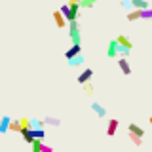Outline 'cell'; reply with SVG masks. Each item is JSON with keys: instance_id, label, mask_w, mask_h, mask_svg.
<instances>
[{"instance_id": "9c48e42d", "label": "cell", "mask_w": 152, "mask_h": 152, "mask_svg": "<svg viewBox=\"0 0 152 152\" xmlns=\"http://www.w3.org/2000/svg\"><path fill=\"white\" fill-rule=\"evenodd\" d=\"M135 19H142V10L133 8L129 13H127V21H135Z\"/></svg>"}, {"instance_id": "7a4b0ae2", "label": "cell", "mask_w": 152, "mask_h": 152, "mask_svg": "<svg viewBox=\"0 0 152 152\" xmlns=\"http://www.w3.org/2000/svg\"><path fill=\"white\" fill-rule=\"evenodd\" d=\"M107 55L110 57V59H116V57H120V44H118L116 38H114V40H110V44L107 46Z\"/></svg>"}, {"instance_id": "ffe728a7", "label": "cell", "mask_w": 152, "mask_h": 152, "mask_svg": "<svg viewBox=\"0 0 152 152\" xmlns=\"http://www.w3.org/2000/svg\"><path fill=\"white\" fill-rule=\"evenodd\" d=\"M95 2H97V0H82V2H80V6H82V8H93Z\"/></svg>"}, {"instance_id": "7c38bea8", "label": "cell", "mask_w": 152, "mask_h": 152, "mask_svg": "<svg viewBox=\"0 0 152 152\" xmlns=\"http://www.w3.org/2000/svg\"><path fill=\"white\" fill-rule=\"evenodd\" d=\"M129 4H131V8H137V10H145V8H150L146 0H129Z\"/></svg>"}, {"instance_id": "277c9868", "label": "cell", "mask_w": 152, "mask_h": 152, "mask_svg": "<svg viewBox=\"0 0 152 152\" xmlns=\"http://www.w3.org/2000/svg\"><path fill=\"white\" fill-rule=\"evenodd\" d=\"M80 53H82V46H80V44H72L69 50L65 51V57H66V61H69V59H72V57L80 55Z\"/></svg>"}, {"instance_id": "d4e9b609", "label": "cell", "mask_w": 152, "mask_h": 152, "mask_svg": "<svg viewBox=\"0 0 152 152\" xmlns=\"http://www.w3.org/2000/svg\"><path fill=\"white\" fill-rule=\"evenodd\" d=\"M148 122H150V126H152V116H150V120H148Z\"/></svg>"}, {"instance_id": "3957f363", "label": "cell", "mask_w": 152, "mask_h": 152, "mask_svg": "<svg viewBox=\"0 0 152 152\" xmlns=\"http://www.w3.org/2000/svg\"><path fill=\"white\" fill-rule=\"evenodd\" d=\"M118 66H120V70L126 76L131 74V65H129V61H127V57H118Z\"/></svg>"}, {"instance_id": "44dd1931", "label": "cell", "mask_w": 152, "mask_h": 152, "mask_svg": "<svg viewBox=\"0 0 152 152\" xmlns=\"http://www.w3.org/2000/svg\"><path fill=\"white\" fill-rule=\"evenodd\" d=\"M82 86H84L86 95H91V93H93V86H91V82H86V84H82Z\"/></svg>"}, {"instance_id": "cb8c5ba5", "label": "cell", "mask_w": 152, "mask_h": 152, "mask_svg": "<svg viewBox=\"0 0 152 152\" xmlns=\"http://www.w3.org/2000/svg\"><path fill=\"white\" fill-rule=\"evenodd\" d=\"M42 152H53V148H51L50 145H46V142H44V145H42Z\"/></svg>"}, {"instance_id": "e0dca14e", "label": "cell", "mask_w": 152, "mask_h": 152, "mask_svg": "<svg viewBox=\"0 0 152 152\" xmlns=\"http://www.w3.org/2000/svg\"><path fill=\"white\" fill-rule=\"evenodd\" d=\"M10 129L21 133V131H23V127H21V120H12V124H10Z\"/></svg>"}, {"instance_id": "30bf717a", "label": "cell", "mask_w": 152, "mask_h": 152, "mask_svg": "<svg viewBox=\"0 0 152 152\" xmlns=\"http://www.w3.org/2000/svg\"><path fill=\"white\" fill-rule=\"evenodd\" d=\"M44 135H46L44 127H32V129H31V137H32V139H42V141H44Z\"/></svg>"}, {"instance_id": "7402d4cb", "label": "cell", "mask_w": 152, "mask_h": 152, "mask_svg": "<svg viewBox=\"0 0 152 152\" xmlns=\"http://www.w3.org/2000/svg\"><path fill=\"white\" fill-rule=\"evenodd\" d=\"M142 19H152V8H145V10H142Z\"/></svg>"}, {"instance_id": "6da1fadb", "label": "cell", "mask_w": 152, "mask_h": 152, "mask_svg": "<svg viewBox=\"0 0 152 152\" xmlns=\"http://www.w3.org/2000/svg\"><path fill=\"white\" fill-rule=\"evenodd\" d=\"M69 34H70V40L72 44H80V25L78 21H69Z\"/></svg>"}, {"instance_id": "2e32d148", "label": "cell", "mask_w": 152, "mask_h": 152, "mask_svg": "<svg viewBox=\"0 0 152 152\" xmlns=\"http://www.w3.org/2000/svg\"><path fill=\"white\" fill-rule=\"evenodd\" d=\"M129 139H131L133 145H137V146H141V145H142V137H141V135H137V133H131V131H129Z\"/></svg>"}, {"instance_id": "9a60e30c", "label": "cell", "mask_w": 152, "mask_h": 152, "mask_svg": "<svg viewBox=\"0 0 152 152\" xmlns=\"http://www.w3.org/2000/svg\"><path fill=\"white\" fill-rule=\"evenodd\" d=\"M131 133H137V135H141V137H145V129L142 127H139L137 124H129V127H127Z\"/></svg>"}, {"instance_id": "52a82bcc", "label": "cell", "mask_w": 152, "mask_h": 152, "mask_svg": "<svg viewBox=\"0 0 152 152\" xmlns=\"http://www.w3.org/2000/svg\"><path fill=\"white\" fill-rule=\"evenodd\" d=\"M91 76H93V70L91 69H86L84 72L78 76V82L80 84H86V82H89V80H91Z\"/></svg>"}, {"instance_id": "ba28073f", "label": "cell", "mask_w": 152, "mask_h": 152, "mask_svg": "<svg viewBox=\"0 0 152 152\" xmlns=\"http://www.w3.org/2000/svg\"><path fill=\"white\" fill-rule=\"evenodd\" d=\"M116 40H118V44H120L122 48H127V50H131V48H133V42H131L127 36H124V34H120Z\"/></svg>"}, {"instance_id": "8992f818", "label": "cell", "mask_w": 152, "mask_h": 152, "mask_svg": "<svg viewBox=\"0 0 152 152\" xmlns=\"http://www.w3.org/2000/svg\"><path fill=\"white\" fill-rule=\"evenodd\" d=\"M118 124H120V122H118L116 118H112V120H108V126H107V135H108V137H114V135H116Z\"/></svg>"}, {"instance_id": "ac0fdd59", "label": "cell", "mask_w": 152, "mask_h": 152, "mask_svg": "<svg viewBox=\"0 0 152 152\" xmlns=\"http://www.w3.org/2000/svg\"><path fill=\"white\" fill-rule=\"evenodd\" d=\"M21 127L23 129H32V120H28V118H21Z\"/></svg>"}, {"instance_id": "8fae6325", "label": "cell", "mask_w": 152, "mask_h": 152, "mask_svg": "<svg viewBox=\"0 0 152 152\" xmlns=\"http://www.w3.org/2000/svg\"><path fill=\"white\" fill-rule=\"evenodd\" d=\"M91 110L97 114L99 118H104V116H107V110H104V108H103L99 103H91Z\"/></svg>"}, {"instance_id": "5bb4252c", "label": "cell", "mask_w": 152, "mask_h": 152, "mask_svg": "<svg viewBox=\"0 0 152 152\" xmlns=\"http://www.w3.org/2000/svg\"><path fill=\"white\" fill-rule=\"evenodd\" d=\"M10 124H12V120H10L8 116H2V122H0V133H6L10 129Z\"/></svg>"}, {"instance_id": "d6986e66", "label": "cell", "mask_w": 152, "mask_h": 152, "mask_svg": "<svg viewBox=\"0 0 152 152\" xmlns=\"http://www.w3.org/2000/svg\"><path fill=\"white\" fill-rule=\"evenodd\" d=\"M61 12H63V15H65V17H66V19L70 21V6H69V2L61 6Z\"/></svg>"}, {"instance_id": "603a6c76", "label": "cell", "mask_w": 152, "mask_h": 152, "mask_svg": "<svg viewBox=\"0 0 152 152\" xmlns=\"http://www.w3.org/2000/svg\"><path fill=\"white\" fill-rule=\"evenodd\" d=\"M46 126H59V120L57 118H46Z\"/></svg>"}, {"instance_id": "5b68a950", "label": "cell", "mask_w": 152, "mask_h": 152, "mask_svg": "<svg viewBox=\"0 0 152 152\" xmlns=\"http://www.w3.org/2000/svg\"><path fill=\"white\" fill-rule=\"evenodd\" d=\"M53 19H55V25L59 27V28H63V27L66 25V21H69V19H66V17L63 15V12H61V10L53 12Z\"/></svg>"}, {"instance_id": "4fadbf2b", "label": "cell", "mask_w": 152, "mask_h": 152, "mask_svg": "<svg viewBox=\"0 0 152 152\" xmlns=\"http://www.w3.org/2000/svg\"><path fill=\"white\" fill-rule=\"evenodd\" d=\"M84 63H86V59L82 57V53L76 55V57H72V59H69V65H70V66H80V65H84Z\"/></svg>"}]
</instances>
